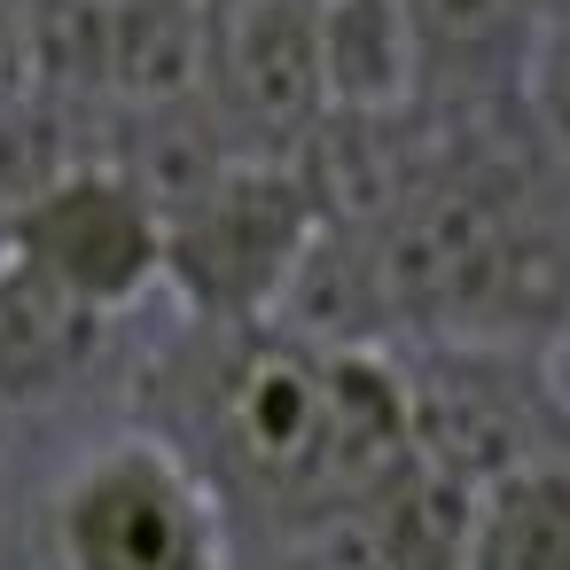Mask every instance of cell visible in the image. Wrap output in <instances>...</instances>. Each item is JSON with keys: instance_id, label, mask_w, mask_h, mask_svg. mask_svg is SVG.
I'll return each instance as SVG.
<instances>
[{"instance_id": "1", "label": "cell", "mask_w": 570, "mask_h": 570, "mask_svg": "<svg viewBox=\"0 0 570 570\" xmlns=\"http://www.w3.org/2000/svg\"><path fill=\"white\" fill-rule=\"evenodd\" d=\"M321 243V212L289 157H227L188 196L165 204V282L188 297V313L219 328L266 321L305 250Z\"/></svg>"}, {"instance_id": "4", "label": "cell", "mask_w": 570, "mask_h": 570, "mask_svg": "<svg viewBox=\"0 0 570 570\" xmlns=\"http://www.w3.org/2000/svg\"><path fill=\"white\" fill-rule=\"evenodd\" d=\"M212 445L243 484L328 508V344L250 336L212 399Z\"/></svg>"}, {"instance_id": "12", "label": "cell", "mask_w": 570, "mask_h": 570, "mask_svg": "<svg viewBox=\"0 0 570 570\" xmlns=\"http://www.w3.org/2000/svg\"><path fill=\"white\" fill-rule=\"evenodd\" d=\"M523 95H531V110H539V126H547L554 157L570 165V32L539 40V56H531V71H523Z\"/></svg>"}, {"instance_id": "6", "label": "cell", "mask_w": 570, "mask_h": 570, "mask_svg": "<svg viewBox=\"0 0 570 570\" xmlns=\"http://www.w3.org/2000/svg\"><path fill=\"white\" fill-rule=\"evenodd\" d=\"M95 87H110L134 118L188 110L204 95V9L196 0H102Z\"/></svg>"}, {"instance_id": "2", "label": "cell", "mask_w": 570, "mask_h": 570, "mask_svg": "<svg viewBox=\"0 0 570 570\" xmlns=\"http://www.w3.org/2000/svg\"><path fill=\"white\" fill-rule=\"evenodd\" d=\"M56 570H227L212 476L165 438H110L56 484Z\"/></svg>"}, {"instance_id": "7", "label": "cell", "mask_w": 570, "mask_h": 570, "mask_svg": "<svg viewBox=\"0 0 570 570\" xmlns=\"http://www.w3.org/2000/svg\"><path fill=\"white\" fill-rule=\"evenodd\" d=\"M321 87L344 118H406L422 87V48L406 24V0H313Z\"/></svg>"}, {"instance_id": "9", "label": "cell", "mask_w": 570, "mask_h": 570, "mask_svg": "<svg viewBox=\"0 0 570 570\" xmlns=\"http://www.w3.org/2000/svg\"><path fill=\"white\" fill-rule=\"evenodd\" d=\"M461 570H570V453H515L476 484Z\"/></svg>"}, {"instance_id": "11", "label": "cell", "mask_w": 570, "mask_h": 570, "mask_svg": "<svg viewBox=\"0 0 570 570\" xmlns=\"http://www.w3.org/2000/svg\"><path fill=\"white\" fill-rule=\"evenodd\" d=\"M87 336H95L87 313H71L56 289H40L24 266L0 258V406L48 391L87 352Z\"/></svg>"}, {"instance_id": "5", "label": "cell", "mask_w": 570, "mask_h": 570, "mask_svg": "<svg viewBox=\"0 0 570 570\" xmlns=\"http://www.w3.org/2000/svg\"><path fill=\"white\" fill-rule=\"evenodd\" d=\"M204 95L243 157H297V141L328 118L313 0L204 9Z\"/></svg>"}, {"instance_id": "3", "label": "cell", "mask_w": 570, "mask_h": 570, "mask_svg": "<svg viewBox=\"0 0 570 570\" xmlns=\"http://www.w3.org/2000/svg\"><path fill=\"white\" fill-rule=\"evenodd\" d=\"M0 258L102 321L165 282V212L126 165H63L0 212Z\"/></svg>"}, {"instance_id": "13", "label": "cell", "mask_w": 570, "mask_h": 570, "mask_svg": "<svg viewBox=\"0 0 570 570\" xmlns=\"http://www.w3.org/2000/svg\"><path fill=\"white\" fill-rule=\"evenodd\" d=\"M32 95H40L32 87V17H24V0H0V126Z\"/></svg>"}, {"instance_id": "8", "label": "cell", "mask_w": 570, "mask_h": 570, "mask_svg": "<svg viewBox=\"0 0 570 570\" xmlns=\"http://www.w3.org/2000/svg\"><path fill=\"white\" fill-rule=\"evenodd\" d=\"M469 515H476V476L414 453L383 492L352 508L360 562L367 570H461L469 554Z\"/></svg>"}, {"instance_id": "14", "label": "cell", "mask_w": 570, "mask_h": 570, "mask_svg": "<svg viewBox=\"0 0 570 570\" xmlns=\"http://www.w3.org/2000/svg\"><path fill=\"white\" fill-rule=\"evenodd\" d=\"M196 9H235V0H196Z\"/></svg>"}, {"instance_id": "10", "label": "cell", "mask_w": 570, "mask_h": 570, "mask_svg": "<svg viewBox=\"0 0 570 570\" xmlns=\"http://www.w3.org/2000/svg\"><path fill=\"white\" fill-rule=\"evenodd\" d=\"M406 24H414L422 71L476 87V79L531 71L547 40V0H406Z\"/></svg>"}]
</instances>
